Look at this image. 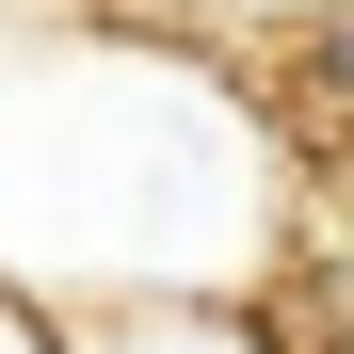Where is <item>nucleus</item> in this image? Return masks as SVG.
<instances>
[{"label":"nucleus","instance_id":"nucleus-3","mask_svg":"<svg viewBox=\"0 0 354 354\" xmlns=\"http://www.w3.org/2000/svg\"><path fill=\"white\" fill-rule=\"evenodd\" d=\"M209 17H322V0H209Z\"/></svg>","mask_w":354,"mask_h":354},{"label":"nucleus","instance_id":"nucleus-2","mask_svg":"<svg viewBox=\"0 0 354 354\" xmlns=\"http://www.w3.org/2000/svg\"><path fill=\"white\" fill-rule=\"evenodd\" d=\"M290 81H306V113H338V129H354V0L290 17Z\"/></svg>","mask_w":354,"mask_h":354},{"label":"nucleus","instance_id":"nucleus-1","mask_svg":"<svg viewBox=\"0 0 354 354\" xmlns=\"http://www.w3.org/2000/svg\"><path fill=\"white\" fill-rule=\"evenodd\" d=\"M274 242H290V145L225 65L81 32L65 65L0 81V258L32 290L209 306V290H258Z\"/></svg>","mask_w":354,"mask_h":354},{"label":"nucleus","instance_id":"nucleus-4","mask_svg":"<svg viewBox=\"0 0 354 354\" xmlns=\"http://www.w3.org/2000/svg\"><path fill=\"white\" fill-rule=\"evenodd\" d=\"M274 354H354V322H322V338H274Z\"/></svg>","mask_w":354,"mask_h":354}]
</instances>
